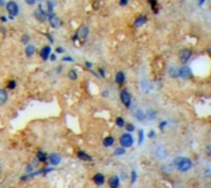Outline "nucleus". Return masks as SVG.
Instances as JSON below:
<instances>
[{
	"label": "nucleus",
	"mask_w": 211,
	"mask_h": 188,
	"mask_svg": "<svg viewBox=\"0 0 211 188\" xmlns=\"http://www.w3.org/2000/svg\"><path fill=\"white\" fill-rule=\"evenodd\" d=\"M173 166L179 171V172H189L193 167H194V163L190 158L188 157H184V156H178L174 158L173 161Z\"/></svg>",
	"instance_id": "nucleus-1"
},
{
	"label": "nucleus",
	"mask_w": 211,
	"mask_h": 188,
	"mask_svg": "<svg viewBox=\"0 0 211 188\" xmlns=\"http://www.w3.org/2000/svg\"><path fill=\"white\" fill-rule=\"evenodd\" d=\"M5 8H6V11H8V14H9V18H8L9 20H14V19L19 15L20 9H19L18 3L14 2V0H10V2H8V3L5 4Z\"/></svg>",
	"instance_id": "nucleus-2"
},
{
	"label": "nucleus",
	"mask_w": 211,
	"mask_h": 188,
	"mask_svg": "<svg viewBox=\"0 0 211 188\" xmlns=\"http://www.w3.org/2000/svg\"><path fill=\"white\" fill-rule=\"evenodd\" d=\"M120 102L122 103V105L125 108H131L132 104V98H131V94L129 93V90L126 89H121L120 90Z\"/></svg>",
	"instance_id": "nucleus-3"
},
{
	"label": "nucleus",
	"mask_w": 211,
	"mask_h": 188,
	"mask_svg": "<svg viewBox=\"0 0 211 188\" xmlns=\"http://www.w3.org/2000/svg\"><path fill=\"white\" fill-rule=\"evenodd\" d=\"M191 57H193V51L189 48H181L178 53V58L181 64H186L191 59Z\"/></svg>",
	"instance_id": "nucleus-4"
},
{
	"label": "nucleus",
	"mask_w": 211,
	"mask_h": 188,
	"mask_svg": "<svg viewBox=\"0 0 211 188\" xmlns=\"http://www.w3.org/2000/svg\"><path fill=\"white\" fill-rule=\"evenodd\" d=\"M120 145L122 146V147H125V149H129V147H131L132 145H133V142H135V140H133V136L131 135V133H125V134H122L121 136H120Z\"/></svg>",
	"instance_id": "nucleus-5"
},
{
	"label": "nucleus",
	"mask_w": 211,
	"mask_h": 188,
	"mask_svg": "<svg viewBox=\"0 0 211 188\" xmlns=\"http://www.w3.org/2000/svg\"><path fill=\"white\" fill-rule=\"evenodd\" d=\"M193 77V71L189 66L181 64V67L178 68V78L181 79H190Z\"/></svg>",
	"instance_id": "nucleus-6"
},
{
	"label": "nucleus",
	"mask_w": 211,
	"mask_h": 188,
	"mask_svg": "<svg viewBox=\"0 0 211 188\" xmlns=\"http://www.w3.org/2000/svg\"><path fill=\"white\" fill-rule=\"evenodd\" d=\"M47 20H48L51 27H53V29H59V27L63 25V22H62V20L59 19V16L56 15L54 13L47 14Z\"/></svg>",
	"instance_id": "nucleus-7"
},
{
	"label": "nucleus",
	"mask_w": 211,
	"mask_h": 188,
	"mask_svg": "<svg viewBox=\"0 0 211 188\" xmlns=\"http://www.w3.org/2000/svg\"><path fill=\"white\" fill-rule=\"evenodd\" d=\"M34 18H35L38 22H41V24H45V22L47 21V13L43 10L42 5H40L37 9H35V11H34Z\"/></svg>",
	"instance_id": "nucleus-8"
},
{
	"label": "nucleus",
	"mask_w": 211,
	"mask_h": 188,
	"mask_svg": "<svg viewBox=\"0 0 211 188\" xmlns=\"http://www.w3.org/2000/svg\"><path fill=\"white\" fill-rule=\"evenodd\" d=\"M77 35H78V40H80L82 42L86 41V39H88V36H89V27H88L86 25L80 26V27L78 29V31H77Z\"/></svg>",
	"instance_id": "nucleus-9"
},
{
	"label": "nucleus",
	"mask_w": 211,
	"mask_h": 188,
	"mask_svg": "<svg viewBox=\"0 0 211 188\" xmlns=\"http://www.w3.org/2000/svg\"><path fill=\"white\" fill-rule=\"evenodd\" d=\"M154 153H156V157H157L158 160H164V158L168 157V150L165 149L164 145H158Z\"/></svg>",
	"instance_id": "nucleus-10"
},
{
	"label": "nucleus",
	"mask_w": 211,
	"mask_h": 188,
	"mask_svg": "<svg viewBox=\"0 0 211 188\" xmlns=\"http://www.w3.org/2000/svg\"><path fill=\"white\" fill-rule=\"evenodd\" d=\"M52 166H57V165H59L61 163V161H62V157H61V155L59 153H57V152H53V153H50L48 155V160H47Z\"/></svg>",
	"instance_id": "nucleus-11"
},
{
	"label": "nucleus",
	"mask_w": 211,
	"mask_h": 188,
	"mask_svg": "<svg viewBox=\"0 0 211 188\" xmlns=\"http://www.w3.org/2000/svg\"><path fill=\"white\" fill-rule=\"evenodd\" d=\"M51 53H52V48H51V46H48V45L43 46V47L41 48V51H40V56H41V58H42L43 61H47Z\"/></svg>",
	"instance_id": "nucleus-12"
},
{
	"label": "nucleus",
	"mask_w": 211,
	"mask_h": 188,
	"mask_svg": "<svg viewBox=\"0 0 211 188\" xmlns=\"http://www.w3.org/2000/svg\"><path fill=\"white\" fill-rule=\"evenodd\" d=\"M93 182L98 186V187H101L105 184V176L102 173H95L93 176Z\"/></svg>",
	"instance_id": "nucleus-13"
},
{
	"label": "nucleus",
	"mask_w": 211,
	"mask_h": 188,
	"mask_svg": "<svg viewBox=\"0 0 211 188\" xmlns=\"http://www.w3.org/2000/svg\"><path fill=\"white\" fill-rule=\"evenodd\" d=\"M126 82V74L122 72V71H119L116 74H115V83L119 84V85H124Z\"/></svg>",
	"instance_id": "nucleus-14"
},
{
	"label": "nucleus",
	"mask_w": 211,
	"mask_h": 188,
	"mask_svg": "<svg viewBox=\"0 0 211 188\" xmlns=\"http://www.w3.org/2000/svg\"><path fill=\"white\" fill-rule=\"evenodd\" d=\"M77 156H78V158H79L80 161H83V162H90V161H93V157H91L89 153H86L85 151H78V152H77Z\"/></svg>",
	"instance_id": "nucleus-15"
},
{
	"label": "nucleus",
	"mask_w": 211,
	"mask_h": 188,
	"mask_svg": "<svg viewBox=\"0 0 211 188\" xmlns=\"http://www.w3.org/2000/svg\"><path fill=\"white\" fill-rule=\"evenodd\" d=\"M36 160H37L38 162L46 163V162H47V160H48V155H47L45 151H42V150H38V151L36 152Z\"/></svg>",
	"instance_id": "nucleus-16"
},
{
	"label": "nucleus",
	"mask_w": 211,
	"mask_h": 188,
	"mask_svg": "<svg viewBox=\"0 0 211 188\" xmlns=\"http://www.w3.org/2000/svg\"><path fill=\"white\" fill-rule=\"evenodd\" d=\"M109 186H110L111 188H119V187H120V178H119V176L113 174V176L109 178Z\"/></svg>",
	"instance_id": "nucleus-17"
},
{
	"label": "nucleus",
	"mask_w": 211,
	"mask_h": 188,
	"mask_svg": "<svg viewBox=\"0 0 211 188\" xmlns=\"http://www.w3.org/2000/svg\"><path fill=\"white\" fill-rule=\"evenodd\" d=\"M146 22H147V16H146V15H140V16H137V19L135 20L133 26H135V27H141V26H143Z\"/></svg>",
	"instance_id": "nucleus-18"
},
{
	"label": "nucleus",
	"mask_w": 211,
	"mask_h": 188,
	"mask_svg": "<svg viewBox=\"0 0 211 188\" xmlns=\"http://www.w3.org/2000/svg\"><path fill=\"white\" fill-rule=\"evenodd\" d=\"M9 99V94L5 89H0V107L4 105Z\"/></svg>",
	"instance_id": "nucleus-19"
},
{
	"label": "nucleus",
	"mask_w": 211,
	"mask_h": 188,
	"mask_svg": "<svg viewBox=\"0 0 211 188\" xmlns=\"http://www.w3.org/2000/svg\"><path fill=\"white\" fill-rule=\"evenodd\" d=\"M26 47H25V55L27 56V57H32L34 55H35V51H36V47L32 45V43H27V45H25Z\"/></svg>",
	"instance_id": "nucleus-20"
},
{
	"label": "nucleus",
	"mask_w": 211,
	"mask_h": 188,
	"mask_svg": "<svg viewBox=\"0 0 211 188\" xmlns=\"http://www.w3.org/2000/svg\"><path fill=\"white\" fill-rule=\"evenodd\" d=\"M114 144H115L114 136H106V137H104V140H102V145L105 147H111Z\"/></svg>",
	"instance_id": "nucleus-21"
},
{
	"label": "nucleus",
	"mask_w": 211,
	"mask_h": 188,
	"mask_svg": "<svg viewBox=\"0 0 211 188\" xmlns=\"http://www.w3.org/2000/svg\"><path fill=\"white\" fill-rule=\"evenodd\" d=\"M133 114H135V118L138 120V121H143L145 119H146V115H145V113L140 109V108H137L135 112H133Z\"/></svg>",
	"instance_id": "nucleus-22"
},
{
	"label": "nucleus",
	"mask_w": 211,
	"mask_h": 188,
	"mask_svg": "<svg viewBox=\"0 0 211 188\" xmlns=\"http://www.w3.org/2000/svg\"><path fill=\"white\" fill-rule=\"evenodd\" d=\"M145 115H146V119H148V120H154V119L157 118V113H156V110H152V109L147 110V112L145 113Z\"/></svg>",
	"instance_id": "nucleus-23"
},
{
	"label": "nucleus",
	"mask_w": 211,
	"mask_h": 188,
	"mask_svg": "<svg viewBox=\"0 0 211 188\" xmlns=\"http://www.w3.org/2000/svg\"><path fill=\"white\" fill-rule=\"evenodd\" d=\"M54 5H56V3L53 2V0H47V3H46V6H47V14H51V13H53V9H54Z\"/></svg>",
	"instance_id": "nucleus-24"
},
{
	"label": "nucleus",
	"mask_w": 211,
	"mask_h": 188,
	"mask_svg": "<svg viewBox=\"0 0 211 188\" xmlns=\"http://www.w3.org/2000/svg\"><path fill=\"white\" fill-rule=\"evenodd\" d=\"M67 76H68V78L70 80H77L78 79V72L75 69H69L68 73H67Z\"/></svg>",
	"instance_id": "nucleus-25"
},
{
	"label": "nucleus",
	"mask_w": 211,
	"mask_h": 188,
	"mask_svg": "<svg viewBox=\"0 0 211 188\" xmlns=\"http://www.w3.org/2000/svg\"><path fill=\"white\" fill-rule=\"evenodd\" d=\"M125 153H126V149L122 147V146L116 147V149L114 150V155H115V156H122V155H125Z\"/></svg>",
	"instance_id": "nucleus-26"
},
{
	"label": "nucleus",
	"mask_w": 211,
	"mask_h": 188,
	"mask_svg": "<svg viewBox=\"0 0 211 188\" xmlns=\"http://www.w3.org/2000/svg\"><path fill=\"white\" fill-rule=\"evenodd\" d=\"M125 119L122 118V116H119V118H116V120H115V125L117 126V128H124L125 126Z\"/></svg>",
	"instance_id": "nucleus-27"
},
{
	"label": "nucleus",
	"mask_w": 211,
	"mask_h": 188,
	"mask_svg": "<svg viewBox=\"0 0 211 188\" xmlns=\"http://www.w3.org/2000/svg\"><path fill=\"white\" fill-rule=\"evenodd\" d=\"M169 74H170L172 78H178V68L174 67V66H172L169 68Z\"/></svg>",
	"instance_id": "nucleus-28"
},
{
	"label": "nucleus",
	"mask_w": 211,
	"mask_h": 188,
	"mask_svg": "<svg viewBox=\"0 0 211 188\" xmlns=\"http://www.w3.org/2000/svg\"><path fill=\"white\" fill-rule=\"evenodd\" d=\"M149 85H148V82L146 80V79H143V82L141 83V89L145 92V93H148V90H149Z\"/></svg>",
	"instance_id": "nucleus-29"
},
{
	"label": "nucleus",
	"mask_w": 211,
	"mask_h": 188,
	"mask_svg": "<svg viewBox=\"0 0 211 188\" xmlns=\"http://www.w3.org/2000/svg\"><path fill=\"white\" fill-rule=\"evenodd\" d=\"M143 137H145V133H143V130H142V129H140V130H138V141H137V144H138V145H142V142H143Z\"/></svg>",
	"instance_id": "nucleus-30"
},
{
	"label": "nucleus",
	"mask_w": 211,
	"mask_h": 188,
	"mask_svg": "<svg viewBox=\"0 0 211 188\" xmlns=\"http://www.w3.org/2000/svg\"><path fill=\"white\" fill-rule=\"evenodd\" d=\"M148 4H149V8L153 9L156 13H158V10L156 9L157 8V0H148Z\"/></svg>",
	"instance_id": "nucleus-31"
},
{
	"label": "nucleus",
	"mask_w": 211,
	"mask_h": 188,
	"mask_svg": "<svg viewBox=\"0 0 211 188\" xmlns=\"http://www.w3.org/2000/svg\"><path fill=\"white\" fill-rule=\"evenodd\" d=\"M6 88H8V89H15V88H16V80H14V79L9 80L8 84H6Z\"/></svg>",
	"instance_id": "nucleus-32"
},
{
	"label": "nucleus",
	"mask_w": 211,
	"mask_h": 188,
	"mask_svg": "<svg viewBox=\"0 0 211 188\" xmlns=\"http://www.w3.org/2000/svg\"><path fill=\"white\" fill-rule=\"evenodd\" d=\"M98 76H99V78H105V77H106V71L100 67L98 69Z\"/></svg>",
	"instance_id": "nucleus-33"
},
{
	"label": "nucleus",
	"mask_w": 211,
	"mask_h": 188,
	"mask_svg": "<svg viewBox=\"0 0 211 188\" xmlns=\"http://www.w3.org/2000/svg\"><path fill=\"white\" fill-rule=\"evenodd\" d=\"M124 128H126L127 133H133V131L136 130L135 125H132V124H125V126H124Z\"/></svg>",
	"instance_id": "nucleus-34"
},
{
	"label": "nucleus",
	"mask_w": 211,
	"mask_h": 188,
	"mask_svg": "<svg viewBox=\"0 0 211 188\" xmlns=\"http://www.w3.org/2000/svg\"><path fill=\"white\" fill-rule=\"evenodd\" d=\"M137 181V172L136 171H132L131 172V184H135Z\"/></svg>",
	"instance_id": "nucleus-35"
},
{
	"label": "nucleus",
	"mask_w": 211,
	"mask_h": 188,
	"mask_svg": "<svg viewBox=\"0 0 211 188\" xmlns=\"http://www.w3.org/2000/svg\"><path fill=\"white\" fill-rule=\"evenodd\" d=\"M29 41H30V36H29L27 34H25V35L21 37V42H22L24 45H27V43H29Z\"/></svg>",
	"instance_id": "nucleus-36"
},
{
	"label": "nucleus",
	"mask_w": 211,
	"mask_h": 188,
	"mask_svg": "<svg viewBox=\"0 0 211 188\" xmlns=\"http://www.w3.org/2000/svg\"><path fill=\"white\" fill-rule=\"evenodd\" d=\"M54 168L53 167H45L43 170H41V174H47V173H50V172H52Z\"/></svg>",
	"instance_id": "nucleus-37"
},
{
	"label": "nucleus",
	"mask_w": 211,
	"mask_h": 188,
	"mask_svg": "<svg viewBox=\"0 0 211 188\" xmlns=\"http://www.w3.org/2000/svg\"><path fill=\"white\" fill-rule=\"evenodd\" d=\"M62 61H63V62H74V58L70 57V56H63Z\"/></svg>",
	"instance_id": "nucleus-38"
},
{
	"label": "nucleus",
	"mask_w": 211,
	"mask_h": 188,
	"mask_svg": "<svg viewBox=\"0 0 211 188\" xmlns=\"http://www.w3.org/2000/svg\"><path fill=\"white\" fill-rule=\"evenodd\" d=\"M167 124H168V121H165V120H163V121H161V123H159V125H158V128H159L161 130H164V129H165V126H167Z\"/></svg>",
	"instance_id": "nucleus-39"
},
{
	"label": "nucleus",
	"mask_w": 211,
	"mask_h": 188,
	"mask_svg": "<svg viewBox=\"0 0 211 188\" xmlns=\"http://www.w3.org/2000/svg\"><path fill=\"white\" fill-rule=\"evenodd\" d=\"M34 166H35L34 163H30V165H27V166H26V172H27V173L32 172V171H34Z\"/></svg>",
	"instance_id": "nucleus-40"
},
{
	"label": "nucleus",
	"mask_w": 211,
	"mask_h": 188,
	"mask_svg": "<svg viewBox=\"0 0 211 188\" xmlns=\"http://www.w3.org/2000/svg\"><path fill=\"white\" fill-rule=\"evenodd\" d=\"M45 36H46V39H47L51 43H53V42H54V39L52 37V35H51V34H45Z\"/></svg>",
	"instance_id": "nucleus-41"
},
{
	"label": "nucleus",
	"mask_w": 211,
	"mask_h": 188,
	"mask_svg": "<svg viewBox=\"0 0 211 188\" xmlns=\"http://www.w3.org/2000/svg\"><path fill=\"white\" fill-rule=\"evenodd\" d=\"M48 59H51L52 62H54V61H57V53H53V55L51 53V55H50V57H48Z\"/></svg>",
	"instance_id": "nucleus-42"
},
{
	"label": "nucleus",
	"mask_w": 211,
	"mask_h": 188,
	"mask_svg": "<svg viewBox=\"0 0 211 188\" xmlns=\"http://www.w3.org/2000/svg\"><path fill=\"white\" fill-rule=\"evenodd\" d=\"M129 2H130V0H120L119 4H120V6H126L129 4Z\"/></svg>",
	"instance_id": "nucleus-43"
},
{
	"label": "nucleus",
	"mask_w": 211,
	"mask_h": 188,
	"mask_svg": "<svg viewBox=\"0 0 211 188\" xmlns=\"http://www.w3.org/2000/svg\"><path fill=\"white\" fill-rule=\"evenodd\" d=\"M101 96H102L104 98H108V97L110 96V93H109V90H102V92H101Z\"/></svg>",
	"instance_id": "nucleus-44"
},
{
	"label": "nucleus",
	"mask_w": 211,
	"mask_h": 188,
	"mask_svg": "<svg viewBox=\"0 0 211 188\" xmlns=\"http://www.w3.org/2000/svg\"><path fill=\"white\" fill-rule=\"evenodd\" d=\"M148 137H149V139H154V137H156V131H154V130H151V131L148 133Z\"/></svg>",
	"instance_id": "nucleus-45"
},
{
	"label": "nucleus",
	"mask_w": 211,
	"mask_h": 188,
	"mask_svg": "<svg viewBox=\"0 0 211 188\" xmlns=\"http://www.w3.org/2000/svg\"><path fill=\"white\" fill-rule=\"evenodd\" d=\"M63 52H64V48H63V47H57V48H56V53L62 55Z\"/></svg>",
	"instance_id": "nucleus-46"
},
{
	"label": "nucleus",
	"mask_w": 211,
	"mask_h": 188,
	"mask_svg": "<svg viewBox=\"0 0 211 188\" xmlns=\"http://www.w3.org/2000/svg\"><path fill=\"white\" fill-rule=\"evenodd\" d=\"M25 2H26L27 5H35L37 0H25Z\"/></svg>",
	"instance_id": "nucleus-47"
},
{
	"label": "nucleus",
	"mask_w": 211,
	"mask_h": 188,
	"mask_svg": "<svg viewBox=\"0 0 211 188\" xmlns=\"http://www.w3.org/2000/svg\"><path fill=\"white\" fill-rule=\"evenodd\" d=\"M85 67H86L88 69H93V63L89 62V61H86V62H85Z\"/></svg>",
	"instance_id": "nucleus-48"
},
{
	"label": "nucleus",
	"mask_w": 211,
	"mask_h": 188,
	"mask_svg": "<svg viewBox=\"0 0 211 188\" xmlns=\"http://www.w3.org/2000/svg\"><path fill=\"white\" fill-rule=\"evenodd\" d=\"M62 71H63V67H62V66H58V67L56 68V73H57V74H61Z\"/></svg>",
	"instance_id": "nucleus-49"
},
{
	"label": "nucleus",
	"mask_w": 211,
	"mask_h": 188,
	"mask_svg": "<svg viewBox=\"0 0 211 188\" xmlns=\"http://www.w3.org/2000/svg\"><path fill=\"white\" fill-rule=\"evenodd\" d=\"M210 151H211V146H210V145H207V146H206V155H207V156H210V155H211V152H210Z\"/></svg>",
	"instance_id": "nucleus-50"
},
{
	"label": "nucleus",
	"mask_w": 211,
	"mask_h": 188,
	"mask_svg": "<svg viewBox=\"0 0 211 188\" xmlns=\"http://www.w3.org/2000/svg\"><path fill=\"white\" fill-rule=\"evenodd\" d=\"M72 41H73V42H77V41H78V35H77V32L72 36Z\"/></svg>",
	"instance_id": "nucleus-51"
},
{
	"label": "nucleus",
	"mask_w": 211,
	"mask_h": 188,
	"mask_svg": "<svg viewBox=\"0 0 211 188\" xmlns=\"http://www.w3.org/2000/svg\"><path fill=\"white\" fill-rule=\"evenodd\" d=\"M0 20H2L3 22H6V21L9 20V19H8V18H6L5 15H2V16H0Z\"/></svg>",
	"instance_id": "nucleus-52"
},
{
	"label": "nucleus",
	"mask_w": 211,
	"mask_h": 188,
	"mask_svg": "<svg viewBox=\"0 0 211 188\" xmlns=\"http://www.w3.org/2000/svg\"><path fill=\"white\" fill-rule=\"evenodd\" d=\"M205 2H206V0H199V2H197V6H202L205 4Z\"/></svg>",
	"instance_id": "nucleus-53"
},
{
	"label": "nucleus",
	"mask_w": 211,
	"mask_h": 188,
	"mask_svg": "<svg viewBox=\"0 0 211 188\" xmlns=\"http://www.w3.org/2000/svg\"><path fill=\"white\" fill-rule=\"evenodd\" d=\"M5 4H6V0H0V6H5Z\"/></svg>",
	"instance_id": "nucleus-54"
},
{
	"label": "nucleus",
	"mask_w": 211,
	"mask_h": 188,
	"mask_svg": "<svg viewBox=\"0 0 211 188\" xmlns=\"http://www.w3.org/2000/svg\"><path fill=\"white\" fill-rule=\"evenodd\" d=\"M0 172H2V163H0Z\"/></svg>",
	"instance_id": "nucleus-55"
}]
</instances>
